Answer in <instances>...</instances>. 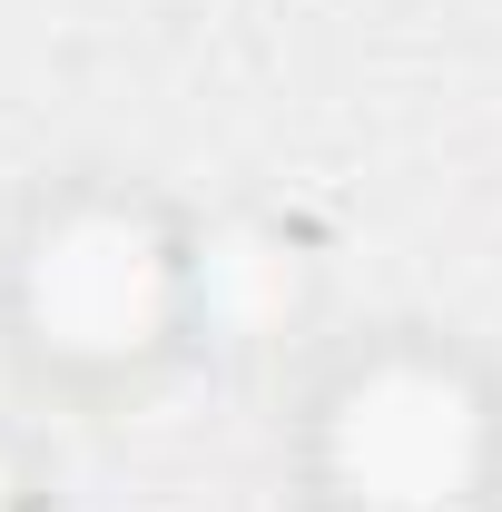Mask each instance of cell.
<instances>
[{"mask_svg": "<svg viewBox=\"0 0 502 512\" xmlns=\"http://www.w3.org/2000/svg\"><path fill=\"white\" fill-rule=\"evenodd\" d=\"M335 473L365 512H453L483 473V404L424 355H384L335 394Z\"/></svg>", "mask_w": 502, "mask_h": 512, "instance_id": "1", "label": "cell"}, {"mask_svg": "<svg viewBox=\"0 0 502 512\" xmlns=\"http://www.w3.org/2000/svg\"><path fill=\"white\" fill-rule=\"evenodd\" d=\"M168 296H178V266L138 207H69L30 256V325L50 355H89V365L138 355L158 345Z\"/></svg>", "mask_w": 502, "mask_h": 512, "instance_id": "2", "label": "cell"}, {"mask_svg": "<svg viewBox=\"0 0 502 512\" xmlns=\"http://www.w3.org/2000/svg\"><path fill=\"white\" fill-rule=\"evenodd\" d=\"M0 512H10V453H0Z\"/></svg>", "mask_w": 502, "mask_h": 512, "instance_id": "3", "label": "cell"}]
</instances>
